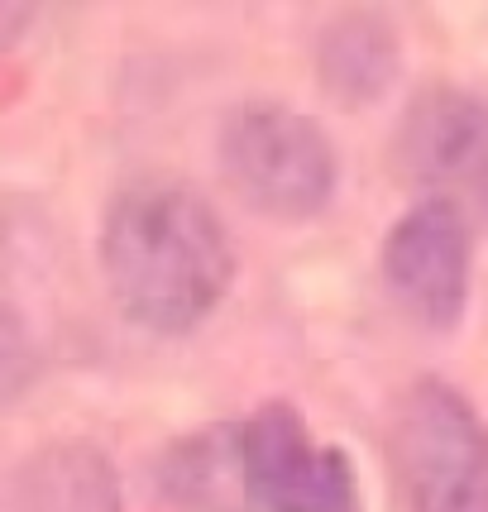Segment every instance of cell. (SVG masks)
Here are the masks:
<instances>
[{"mask_svg":"<svg viewBox=\"0 0 488 512\" xmlns=\"http://www.w3.org/2000/svg\"><path fill=\"white\" fill-rule=\"evenodd\" d=\"M393 469L412 512H488V426L441 379H417L393 407Z\"/></svg>","mask_w":488,"mask_h":512,"instance_id":"cell-3","label":"cell"},{"mask_svg":"<svg viewBox=\"0 0 488 512\" xmlns=\"http://www.w3.org/2000/svg\"><path fill=\"white\" fill-rule=\"evenodd\" d=\"M402 44L383 15H335L316 39V77L345 106H364L393 87Z\"/></svg>","mask_w":488,"mask_h":512,"instance_id":"cell-9","label":"cell"},{"mask_svg":"<svg viewBox=\"0 0 488 512\" xmlns=\"http://www.w3.org/2000/svg\"><path fill=\"white\" fill-rule=\"evenodd\" d=\"M474 225L460 201L422 197L402 211L378 249L383 283L402 312L426 331H450L469 302Z\"/></svg>","mask_w":488,"mask_h":512,"instance_id":"cell-4","label":"cell"},{"mask_svg":"<svg viewBox=\"0 0 488 512\" xmlns=\"http://www.w3.org/2000/svg\"><path fill=\"white\" fill-rule=\"evenodd\" d=\"M10 512H120L115 465L91 441H53L20 465Z\"/></svg>","mask_w":488,"mask_h":512,"instance_id":"cell-8","label":"cell"},{"mask_svg":"<svg viewBox=\"0 0 488 512\" xmlns=\"http://www.w3.org/2000/svg\"><path fill=\"white\" fill-rule=\"evenodd\" d=\"M101 273L134 326L182 335L221 307L235 283V249L192 182L139 178L106 206Z\"/></svg>","mask_w":488,"mask_h":512,"instance_id":"cell-1","label":"cell"},{"mask_svg":"<svg viewBox=\"0 0 488 512\" xmlns=\"http://www.w3.org/2000/svg\"><path fill=\"white\" fill-rule=\"evenodd\" d=\"M158 493L173 512H259L244 465V422L201 426L163 450Z\"/></svg>","mask_w":488,"mask_h":512,"instance_id":"cell-7","label":"cell"},{"mask_svg":"<svg viewBox=\"0 0 488 512\" xmlns=\"http://www.w3.org/2000/svg\"><path fill=\"white\" fill-rule=\"evenodd\" d=\"M393 163L402 182L431 197L455 201V192L488 187V101L474 91L431 87L398 120Z\"/></svg>","mask_w":488,"mask_h":512,"instance_id":"cell-6","label":"cell"},{"mask_svg":"<svg viewBox=\"0 0 488 512\" xmlns=\"http://www.w3.org/2000/svg\"><path fill=\"white\" fill-rule=\"evenodd\" d=\"M244 465L259 512H364L355 460L316 446L292 402H264L244 422Z\"/></svg>","mask_w":488,"mask_h":512,"instance_id":"cell-5","label":"cell"},{"mask_svg":"<svg viewBox=\"0 0 488 512\" xmlns=\"http://www.w3.org/2000/svg\"><path fill=\"white\" fill-rule=\"evenodd\" d=\"M39 374V350H34V335L24 326V316L15 307L0 302V407L15 402L34 383Z\"/></svg>","mask_w":488,"mask_h":512,"instance_id":"cell-10","label":"cell"},{"mask_svg":"<svg viewBox=\"0 0 488 512\" xmlns=\"http://www.w3.org/2000/svg\"><path fill=\"white\" fill-rule=\"evenodd\" d=\"M221 173L230 192L273 221H311L335 192L340 158L321 120L283 101H244L221 125Z\"/></svg>","mask_w":488,"mask_h":512,"instance_id":"cell-2","label":"cell"}]
</instances>
